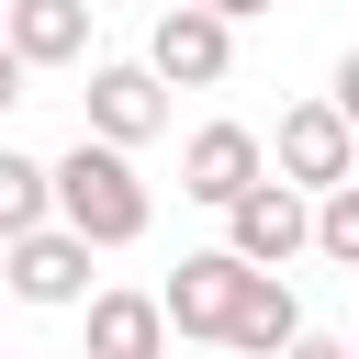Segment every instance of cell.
<instances>
[{
	"label": "cell",
	"instance_id": "1",
	"mask_svg": "<svg viewBox=\"0 0 359 359\" xmlns=\"http://www.w3.org/2000/svg\"><path fill=\"white\" fill-rule=\"evenodd\" d=\"M56 224H67V236H90V247H135V236L157 224V202H146V180H135V157H123V146L79 135V146L56 157Z\"/></svg>",
	"mask_w": 359,
	"mask_h": 359
},
{
	"label": "cell",
	"instance_id": "2",
	"mask_svg": "<svg viewBox=\"0 0 359 359\" xmlns=\"http://www.w3.org/2000/svg\"><path fill=\"white\" fill-rule=\"evenodd\" d=\"M269 180H292V191H337V180H359V135H348V112L337 101H292L280 123H269Z\"/></svg>",
	"mask_w": 359,
	"mask_h": 359
},
{
	"label": "cell",
	"instance_id": "3",
	"mask_svg": "<svg viewBox=\"0 0 359 359\" xmlns=\"http://www.w3.org/2000/svg\"><path fill=\"white\" fill-rule=\"evenodd\" d=\"M157 303H168V337H213V348H224V325H236V303H247V258H236V247H191V258L157 280Z\"/></svg>",
	"mask_w": 359,
	"mask_h": 359
},
{
	"label": "cell",
	"instance_id": "4",
	"mask_svg": "<svg viewBox=\"0 0 359 359\" xmlns=\"http://www.w3.org/2000/svg\"><path fill=\"white\" fill-rule=\"evenodd\" d=\"M146 67H157L168 90H224V67H236V22H224V11H202V0H180V11H157Z\"/></svg>",
	"mask_w": 359,
	"mask_h": 359
},
{
	"label": "cell",
	"instance_id": "5",
	"mask_svg": "<svg viewBox=\"0 0 359 359\" xmlns=\"http://www.w3.org/2000/svg\"><path fill=\"white\" fill-rule=\"evenodd\" d=\"M79 101H90V135H101V146H123V157H135L146 135H168V79H157L146 56L90 67V90H79Z\"/></svg>",
	"mask_w": 359,
	"mask_h": 359
},
{
	"label": "cell",
	"instance_id": "6",
	"mask_svg": "<svg viewBox=\"0 0 359 359\" xmlns=\"http://www.w3.org/2000/svg\"><path fill=\"white\" fill-rule=\"evenodd\" d=\"M224 247H236L247 269H292V258L314 247V191H292V180H258V191L224 213Z\"/></svg>",
	"mask_w": 359,
	"mask_h": 359
},
{
	"label": "cell",
	"instance_id": "7",
	"mask_svg": "<svg viewBox=\"0 0 359 359\" xmlns=\"http://www.w3.org/2000/svg\"><path fill=\"white\" fill-rule=\"evenodd\" d=\"M258 180H269V146H258L247 123H202V135L180 146V191H191V202H213V213H236Z\"/></svg>",
	"mask_w": 359,
	"mask_h": 359
},
{
	"label": "cell",
	"instance_id": "8",
	"mask_svg": "<svg viewBox=\"0 0 359 359\" xmlns=\"http://www.w3.org/2000/svg\"><path fill=\"white\" fill-rule=\"evenodd\" d=\"M0 269H11V292H22V303H45V314L90 303V236H67V224L11 236V247H0Z\"/></svg>",
	"mask_w": 359,
	"mask_h": 359
},
{
	"label": "cell",
	"instance_id": "9",
	"mask_svg": "<svg viewBox=\"0 0 359 359\" xmlns=\"http://www.w3.org/2000/svg\"><path fill=\"white\" fill-rule=\"evenodd\" d=\"M90 11L101 0H0V45L22 67H79L90 56Z\"/></svg>",
	"mask_w": 359,
	"mask_h": 359
},
{
	"label": "cell",
	"instance_id": "10",
	"mask_svg": "<svg viewBox=\"0 0 359 359\" xmlns=\"http://www.w3.org/2000/svg\"><path fill=\"white\" fill-rule=\"evenodd\" d=\"M90 359H168V303L157 292H90Z\"/></svg>",
	"mask_w": 359,
	"mask_h": 359
},
{
	"label": "cell",
	"instance_id": "11",
	"mask_svg": "<svg viewBox=\"0 0 359 359\" xmlns=\"http://www.w3.org/2000/svg\"><path fill=\"white\" fill-rule=\"evenodd\" d=\"M292 337H303V303H292V280H280V269H247V303H236L224 348H236V359H280Z\"/></svg>",
	"mask_w": 359,
	"mask_h": 359
},
{
	"label": "cell",
	"instance_id": "12",
	"mask_svg": "<svg viewBox=\"0 0 359 359\" xmlns=\"http://www.w3.org/2000/svg\"><path fill=\"white\" fill-rule=\"evenodd\" d=\"M34 224H56V157L0 146V247H11V236H34Z\"/></svg>",
	"mask_w": 359,
	"mask_h": 359
},
{
	"label": "cell",
	"instance_id": "13",
	"mask_svg": "<svg viewBox=\"0 0 359 359\" xmlns=\"http://www.w3.org/2000/svg\"><path fill=\"white\" fill-rule=\"evenodd\" d=\"M314 258H337V269H359V180H337V191L314 202Z\"/></svg>",
	"mask_w": 359,
	"mask_h": 359
},
{
	"label": "cell",
	"instance_id": "14",
	"mask_svg": "<svg viewBox=\"0 0 359 359\" xmlns=\"http://www.w3.org/2000/svg\"><path fill=\"white\" fill-rule=\"evenodd\" d=\"M325 101H337V112H348V135H359V45L337 56V79H325Z\"/></svg>",
	"mask_w": 359,
	"mask_h": 359
},
{
	"label": "cell",
	"instance_id": "15",
	"mask_svg": "<svg viewBox=\"0 0 359 359\" xmlns=\"http://www.w3.org/2000/svg\"><path fill=\"white\" fill-rule=\"evenodd\" d=\"M280 359H359V337H314V325H303V337H292Z\"/></svg>",
	"mask_w": 359,
	"mask_h": 359
},
{
	"label": "cell",
	"instance_id": "16",
	"mask_svg": "<svg viewBox=\"0 0 359 359\" xmlns=\"http://www.w3.org/2000/svg\"><path fill=\"white\" fill-rule=\"evenodd\" d=\"M22 79H34V67H22V56H11V45H0V112H11V101H22Z\"/></svg>",
	"mask_w": 359,
	"mask_h": 359
},
{
	"label": "cell",
	"instance_id": "17",
	"mask_svg": "<svg viewBox=\"0 0 359 359\" xmlns=\"http://www.w3.org/2000/svg\"><path fill=\"white\" fill-rule=\"evenodd\" d=\"M202 11H224V22H258V11H269V0H202Z\"/></svg>",
	"mask_w": 359,
	"mask_h": 359
}]
</instances>
